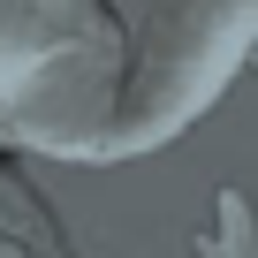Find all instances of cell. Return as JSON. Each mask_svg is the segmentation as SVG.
<instances>
[{
  "mask_svg": "<svg viewBox=\"0 0 258 258\" xmlns=\"http://www.w3.org/2000/svg\"><path fill=\"white\" fill-rule=\"evenodd\" d=\"M0 258H53V250L38 243V228H31V220H16L8 205H0Z\"/></svg>",
  "mask_w": 258,
  "mask_h": 258,
  "instance_id": "4",
  "label": "cell"
},
{
  "mask_svg": "<svg viewBox=\"0 0 258 258\" xmlns=\"http://www.w3.org/2000/svg\"><path fill=\"white\" fill-rule=\"evenodd\" d=\"M258 53V0H152L145 46L121 61L99 167L175 145Z\"/></svg>",
  "mask_w": 258,
  "mask_h": 258,
  "instance_id": "2",
  "label": "cell"
},
{
  "mask_svg": "<svg viewBox=\"0 0 258 258\" xmlns=\"http://www.w3.org/2000/svg\"><path fill=\"white\" fill-rule=\"evenodd\" d=\"M129 38L106 0H0V137L99 167Z\"/></svg>",
  "mask_w": 258,
  "mask_h": 258,
  "instance_id": "1",
  "label": "cell"
},
{
  "mask_svg": "<svg viewBox=\"0 0 258 258\" xmlns=\"http://www.w3.org/2000/svg\"><path fill=\"white\" fill-rule=\"evenodd\" d=\"M190 258H258V205H250V190H235V182L213 190V213H205Z\"/></svg>",
  "mask_w": 258,
  "mask_h": 258,
  "instance_id": "3",
  "label": "cell"
}]
</instances>
